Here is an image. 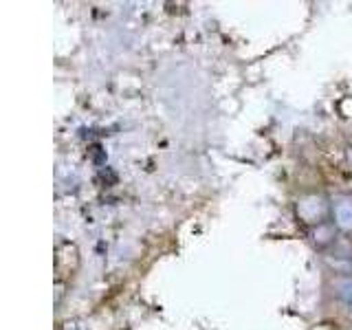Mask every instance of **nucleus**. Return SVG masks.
<instances>
[{"label": "nucleus", "instance_id": "f257e3e1", "mask_svg": "<svg viewBox=\"0 0 352 330\" xmlns=\"http://www.w3.org/2000/svg\"><path fill=\"white\" fill-rule=\"evenodd\" d=\"M333 212H335L337 225L346 231H352V198L350 196L337 198L335 205H333Z\"/></svg>", "mask_w": 352, "mask_h": 330}, {"label": "nucleus", "instance_id": "f03ea898", "mask_svg": "<svg viewBox=\"0 0 352 330\" xmlns=\"http://www.w3.org/2000/svg\"><path fill=\"white\" fill-rule=\"evenodd\" d=\"M341 297H344L346 302L352 304V282H344V284H341Z\"/></svg>", "mask_w": 352, "mask_h": 330}]
</instances>
